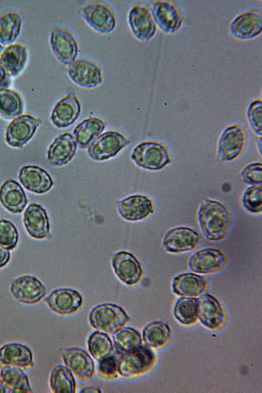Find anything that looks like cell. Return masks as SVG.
Listing matches in <instances>:
<instances>
[{
	"label": "cell",
	"mask_w": 262,
	"mask_h": 393,
	"mask_svg": "<svg viewBox=\"0 0 262 393\" xmlns=\"http://www.w3.org/2000/svg\"><path fill=\"white\" fill-rule=\"evenodd\" d=\"M198 218L202 231L210 241L224 238L231 224V215L227 207L210 199L205 200L201 205Z\"/></svg>",
	"instance_id": "obj_1"
},
{
	"label": "cell",
	"mask_w": 262,
	"mask_h": 393,
	"mask_svg": "<svg viewBox=\"0 0 262 393\" xmlns=\"http://www.w3.org/2000/svg\"><path fill=\"white\" fill-rule=\"evenodd\" d=\"M129 319L122 308L113 303H103L95 307L89 316L90 322L94 328L108 333H115Z\"/></svg>",
	"instance_id": "obj_2"
},
{
	"label": "cell",
	"mask_w": 262,
	"mask_h": 393,
	"mask_svg": "<svg viewBox=\"0 0 262 393\" xmlns=\"http://www.w3.org/2000/svg\"><path fill=\"white\" fill-rule=\"evenodd\" d=\"M157 24L165 33L177 32L184 20L183 10L176 1L157 0L149 2Z\"/></svg>",
	"instance_id": "obj_3"
},
{
	"label": "cell",
	"mask_w": 262,
	"mask_h": 393,
	"mask_svg": "<svg viewBox=\"0 0 262 393\" xmlns=\"http://www.w3.org/2000/svg\"><path fill=\"white\" fill-rule=\"evenodd\" d=\"M155 359L153 351L146 345L141 344L121 354L118 360V373L124 377L142 374L152 366Z\"/></svg>",
	"instance_id": "obj_4"
},
{
	"label": "cell",
	"mask_w": 262,
	"mask_h": 393,
	"mask_svg": "<svg viewBox=\"0 0 262 393\" xmlns=\"http://www.w3.org/2000/svg\"><path fill=\"white\" fill-rule=\"evenodd\" d=\"M130 157L136 165L150 170L161 169L170 162L166 147L153 141L138 144L133 150Z\"/></svg>",
	"instance_id": "obj_5"
},
{
	"label": "cell",
	"mask_w": 262,
	"mask_h": 393,
	"mask_svg": "<svg viewBox=\"0 0 262 393\" xmlns=\"http://www.w3.org/2000/svg\"><path fill=\"white\" fill-rule=\"evenodd\" d=\"M128 19L133 34L139 39L148 40L155 34L157 26L150 3H135L130 9Z\"/></svg>",
	"instance_id": "obj_6"
},
{
	"label": "cell",
	"mask_w": 262,
	"mask_h": 393,
	"mask_svg": "<svg viewBox=\"0 0 262 393\" xmlns=\"http://www.w3.org/2000/svg\"><path fill=\"white\" fill-rule=\"evenodd\" d=\"M81 13L87 23L99 32H110L115 27L116 17L114 10L104 1L88 2L81 8Z\"/></svg>",
	"instance_id": "obj_7"
},
{
	"label": "cell",
	"mask_w": 262,
	"mask_h": 393,
	"mask_svg": "<svg viewBox=\"0 0 262 393\" xmlns=\"http://www.w3.org/2000/svg\"><path fill=\"white\" fill-rule=\"evenodd\" d=\"M130 143L121 133L110 130L93 140L89 146L88 151L92 159L103 161L115 157Z\"/></svg>",
	"instance_id": "obj_8"
},
{
	"label": "cell",
	"mask_w": 262,
	"mask_h": 393,
	"mask_svg": "<svg viewBox=\"0 0 262 393\" xmlns=\"http://www.w3.org/2000/svg\"><path fill=\"white\" fill-rule=\"evenodd\" d=\"M41 120L29 114L19 115L8 125L5 139L11 146L20 147L29 141L34 135Z\"/></svg>",
	"instance_id": "obj_9"
},
{
	"label": "cell",
	"mask_w": 262,
	"mask_h": 393,
	"mask_svg": "<svg viewBox=\"0 0 262 393\" xmlns=\"http://www.w3.org/2000/svg\"><path fill=\"white\" fill-rule=\"evenodd\" d=\"M230 32L241 40L250 39L260 34L262 30V11L253 8L239 13L231 21Z\"/></svg>",
	"instance_id": "obj_10"
},
{
	"label": "cell",
	"mask_w": 262,
	"mask_h": 393,
	"mask_svg": "<svg viewBox=\"0 0 262 393\" xmlns=\"http://www.w3.org/2000/svg\"><path fill=\"white\" fill-rule=\"evenodd\" d=\"M68 73L75 83L84 88H94L102 81L101 69L85 58H78L70 63Z\"/></svg>",
	"instance_id": "obj_11"
},
{
	"label": "cell",
	"mask_w": 262,
	"mask_h": 393,
	"mask_svg": "<svg viewBox=\"0 0 262 393\" xmlns=\"http://www.w3.org/2000/svg\"><path fill=\"white\" fill-rule=\"evenodd\" d=\"M200 235L195 230L186 227H179L169 230L163 241L164 249L178 253L194 249L199 244Z\"/></svg>",
	"instance_id": "obj_12"
},
{
	"label": "cell",
	"mask_w": 262,
	"mask_h": 393,
	"mask_svg": "<svg viewBox=\"0 0 262 393\" xmlns=\"http://www.w3.org/2000/svg\"><path fill=\"white\" fill-rule=\"evenodd\" d=\"M50 45L55 55L64 64L73 61L77 55V43L71 32L63 27L55 26L52 30Z\"/></svg>",
	"instance_id": "obj_13"
},
{
	"label": "cell",
	"mask_w": 262,
	"mask_h": 393,
	"mask_svg": "<svg viewBox=\"0 0 262 393\" xmlns=\"http://www.w3.org/2000/svg\"><path fill=\"white\" fill-rule=\"evenodd\" d=\"M246 134L239 125H233L225 129L218 144V154L223 161H231L242 152L245 145Z\"/></svg>",
	"instance_id": "obj_14"
},
{
	"label": "cell",
	"mask_w": 262,
	"mask_h": 393,
	"mask_svg": "<svg viewBox=\"0 0 262 393\" xmlns=\"http://www.w3.org/2000/svg\"><path fill=\"white\" fill-rule=\"evenodd\" d=\"M11 292L18 301L33 304L41 300L46 294V288L36 277L26 275L14 280L11 284Z\"/></svg>",
	"instance_id": "obj_15"
},
{
	"label": "cell",
	"mask_w": 262,
	"mask_h": 393,
	"mask_svg": "<svg viewBox=\"0 0 262 393\" xmlns=\"http://www.w3.org/2000/svg\"><path fill=\"white\" fill-rule=\"evenodd\" d=\"M226 263V256L220 250L209 248L194 253L189 260L188 266L194 272L209 274L220 271Z\"/></svg>",
	"instance_id": "obj_16"
},
{
	"label": "cell",
	"mask_w": 262,
	"mask_h": 393,
	"mask_svg": "<svg viewBox=\"0 0 262 393\" xmlns=\"http://www.w3.org/2000/svg\"><path fill=\"white\" fill-rule=\"evenodd\" d=\"M44 301L54 312L60 315H69L80 308L82 297L76 290L62 288L54 290Z\"/></svg>",
	"instance_id": "obj_17"
},
{
	"label": "cell",
	"mask_w": 262,
	"mask_h": 393,
	"mask_svg": "<svg viewBox=\"0 0 262 393\" xmlns=\"http://www.w3.org/2000/svg\"><path fill=\"white\" fill-rule=\"evenodd\" d=\"M112 266L118 278L127 285L136 284L141 277V265L130 253L120 251L115 253L112 258Z\"/></svg>",
	"instance_id": "obj_18"
},
{
	"label": "cell",
	"mask_w": 262,
	"mask_h": 393,
	"mask_svg": "<svg viewBox=\"0 0 262 393\" xmlns=\"http://www.w3.org/2000/svg\"><path fill=\"white\" fill-rule=\"evenodd\" d=\"M118 212L124 219L130 221L143 220L153 212V205L147 196L134 195L117 203Z\"/></svg>",
	"instance_id": "obj_19"
},
{
	"label": "cell",
	"mask_w": 262,
	"mask_h": 393,
	"mask_svg": "<svg viewBox=\"0 0 262 393\" xmlns=\"http://www.w3.org/2000/svg\"><path fill=\"white\" fill-rule=\"evenodd\" d=\"M24 224L29 234L42 239L50 234V223L46 211L39 204L32 203L24 214Z\"/></svg>",
	"instance_id": "obj_20"
},
{
	"label": "cell",
	"mask_w": 262,
	"mask_h": 393,
	"mask_svg": "<svg viewBox=\"0 0 262 393\" xmlns=\"http://www.w3.org/2000/svg\"><path fill=\"white\" fill-rule=\"evenodd\" d=\"M198 318L210 329L219 328L224 320V313L220 302L214 297L205 294L198 298Z\"/></svg>",
	"instance_id": "obj_21"
},
{
	"label": "cell",
	"mask_w": 262,
	"mask_h": 393,
	"mask_svg": "<svg viewBox=\"0 0 262 393\" xmlns=\"http://www.w3.org/2000/svg\"><path fill=\"white\" fill-rule=\"evenodd\" d=\"M81 105L77 97L70 93L58 101L51 115L53 124L58 128L67 127L77 119Z\"/></svg>",
	"instance_id": "obj_22"
},
{
	"label": "cell",
	"mask_w": 262,
	"mask_h": 393,
	"mask_svg": "<svg viewBox=\"0 0 262 393\" xmlns=\"http://www.w3.org/2000/svg\"><path fill=\"white\" fill-rule=\"evenodd\" d=\"M18 178L26 189L38 194L47 192L53 185L49 174L35 165L23 166L20 170Z\"/></svg>",
	"instance_id": "obj_23"
},
{
	"label": "cell",
	"mask_w": 262,
	"mask_h": 393,
	"mask_svg": "<svg viewBox=\"0 0 262 393\" xmlns=\"http://www.w3.org/2000/svg\"><path fill=\"white\" fill-rule=\"evenodd\" d=\"M67 367L81 379H90L95 373L94 363L88 353L79 348H70L62 353Z\"/></svg>",
	"instance_id": "obj_24"
},
{
	"label": "cell",
	"mask_w": 262,
	"mask_h": 393,
	"mask_svg": "<svg viewBox=\"0 0 262 393\" xmlns=\"http://www.w3.org/2000/svg\"><path fill=\"white\" fill-rule=\"evenodd\" d=\"M77 144L73 136L65 133L57 137L51 144L47 153L48 162L52 165L67 164L74 156Z\"/></svg>",
	"instance_id": "obj_25"
},
{
	"label": "cell",
	"mask_w": 262,
	"mask_h": 393,
	"mask_svg": "<svg viewBox=\"0 0 262 393\" xmlns=\"http://www.w3.org/2000/svg\"><path fill=\"white\" fill-rule=\"evenodd\" d=\"M28 57L26 47L13 43L4 48L0 55V65L11 78L17 76L25 67Z\"/></svg>",
	"instance_id": "obj_26"
},
{
	"label": "cell",
	"mask_w": 262,
	"mask_h": 393,
	"mask_svg": "<svg viewBox=\"0 0 262 393\" xmlns=\"http://www.w3.org/2000/svg\"><path fill=\"white\" fill-rule=\"evenodd\" d=\"M0 363L26 368L33 365V355L30 349L18 343H10L0 348Z\"/></svg>",
	"instance_id": "obj_27"
},
{
	"label": "cell",
	"mask_w": 262,
	"mask_h": 393,
	"mask_svg": "<svg viewBox=\"0 0 262 393\" xmlns=\"http://www.w3.org/2000/svg\"><path fill=\"white\" fill-rule=\"evenodd\" d=\"M0 202L10 212L19 213L24 210L28 201L20 185L10 179L6 181L0 188Z\"/></svg>",
	"instance_id": "obj_28"
},
{
	"label": "cell",
	"mask_w": 262,
	"mask_h": 393,
	"mask_svg": "<svg viewBox=\"0 0 262 393\" xmlns=\"http://www.w3.org/2000/svg\"><path fill=\"white\" fill-rule=\"evenodd\" d=\"M207 281L202 276L191 273L181 274L172 281L173 292L179 296L193 297L202 294L206 289Z\"/></svg>",
	"instance_id": "obj_29"
},
{
	"label": "cell",
	"mask_w": 262,
	"mask_h": 393,
	"mask_svg": "<svg viewBox=\"0 0 262 393\" xmlns=\"http://www.w3.org/2000/svg\"><path fill=\"white\" fill-rule=\"evenodd\" d=\"M23 20V14L15 10H7L0 15V43L2 46L15 42L20 34Z\"/></svg>",
	"instance_id": "obj_30"
},
{
	"label": "cell",
	"mask_w": 262,
	"mask_h": 393,
	"mask_svg": "<svg viewBox=\"0 0 262 393\" xmlns=\"http://www.w3.org/2000/svg\"><path fill=\"white\" fill-rule=\"evenodd\" d=\"M105 128L103 121L97 117L86 119L79 123L74 130L77 145L87 147Z\"/></svg>",
	"instance_id": "obj_31"
},
{
	"label": "cell",
	"mask_w": 262,
	"mask_h": 393,
	"mask_svg": "<svg viewBox=\"0 0 262 393\" xmlns=\"http://www.w3.org/2000/svg\"><path fill=\"white\" fill-rule=\"evenodd\" d=\"M0 378L11 393L33 391L28 376L20 367L4 366L1 370Z\"/></svg>",
	"instance_id": "obj_32"
},
{
	"label": "cell",
	"mask_w": 262,
	"mask_h": 393,
	"mask_svg": "<svg viewBox=\"0 0 262 393\" xmlns=\"http://www.w3.org/2000/svg\"><path fill=\"white\" fill-rule=\"evenodd\" d=\"M24 102L20 94L9 89L0 90V115L10 119L21 115Z\"/></svg>",
	"instance_id": "obj_33"
},
{
	"label": "cell",
	"mask_w": 262,
	"mask_h": 393,
	"mask_svg": "<svg viewBox=\"0 0 262 393\" xmlns=\"http://www.w3.org/2000/svg\"><path fill=\"white\" fill-rule=\"evenodd\" d=\"M50 385L54 392L64 393L75 392L76 383L72 372L63 365H57L52 370L50 378Z\"/></svg>",
	"instance_id": "obj_34"
},
{
	"label": "cell",
	"mask_w": 262,
	"mask_h": 393,
	"mask_svg": "<svg viewBox=\"0 0 262 393\" xmlns=\"http://www.w3.org/2000/svg\"><path fill=\"white\" fill-rule=\"evenodd\" d=\"M171 331L169 326L162 321H154L147 324L143 329V341L148 347L157 348L165 344L170 339Z\"/></svg>",
	"instance_id": "obj_35"
},
{
	"label": "cell",
	"mask_w": 262,
	"mask_h": 393,
	"mask_svg": "<svg viewBox=\"0 0 262 393\" xmlns=\"http://www.w3.org/2000/svg\"><path fill=\"white\" fill-rule=\"evenodd\" d=\"M88 345L89 352L98 362L114 354L111 339L106 334L100 331H95L90 336Z\"/></svg>",
	"instance_id": "obj_36"
},
{
	"label": "cell",
	"mask_w": 262,
	"mask_h": 393,
	"mask_svg": "<svg viewBox=\"0 0 262 393\" xmlns=\"http://www.w3.org/2000/svg\"><path fill=\"white\" fill-rule=\"evenodd\" d=\"M113 342L117 352L119 354L130 351L142 344L140 333L131 327L122 328L115 333Z\"/></svg>",
	"instance_id": "obj_37"
},
{
	"label": "cell",
	"mask_w": 262,
	"mask_h": 393,
	"mask_svg": "<svg viewBox=\"0 0 262 393\" xmlns=\"http://www.w3.org/2000/svg\"><path fill=\"white\" fill-rule=\"evenodd\" d=\"M198 298L183 297L176 302L173 314L180 323L190 325L196 322L198 318Z\"/></svg>",
	"instance_id": "obj_38"
},
{
	"label": "cell",
	"mask_w": 262,
	"mask_h": 393,
	"mask_svg": "<svg viewBox=\"0 0 262 393\" xmlns=\"http://www.w3.org/2000/svg\"><path fill=\"white\" fill-rule=\"evenodd\" d=\"M242 203L244 208L248 211L257 213L262 210L261 185H252L245 191Z\"/></svg>",
	"instance_id": "obj_39"
},
{
	"label": "cell",
	"mask_w": 262,
	"mask_h": 393,
	"mask_svg": "<svg viewBox=\"0 0 262 393\" xmlns=\"http://www.w3.org/2000/svg\"><path fill=\"white\" fill-rule=\"evenodd\" d=\"M18 233L16 228L11 222L0 220V246L11 250L17 246Z\"/></svg>",
	"instance_id": "obj_40"
},
{
	"label": "cell",
	"mask_w": 262,
	"mask_h": 393,
	"mask_svg": "<svg viewBox=\"0 0 262 393\" xmlns=\"http://www.w3.org/2000/svg\"><path fill=\"white\" fill-rule=\"evenodd\" d=\"M247 116L253 130L259 136L262 134V101L258 99L249 105Z\"/></svg>",
	"instance_id": "obj_41"
},
{
	"label": "cell",
	"mask_w": 262,
	"mask_h": 393,
	"mask_svg": "<svg viewBox=\"0 0 262 393\" xmlns=\"http://www.w3.org/2000/svg\"><path fill=\"white\" fill-rule=\"evenodd\" d=\"M241 175L243 181L246 183L253 185L261 184V163H252L247 165L243 169Z\"/></svg>",
	"instance_id": "obj_42"
},
{
	"label": "cell",
	"mask_w": 262,
	"mask_h": 393,
	"mask_svg": "<svg viewBox=\"0 0 262 393\" xmlns=\"http://www.w3.org/2000/svg\"><path fill=\"white\" fill-rule=\"evenodd\" d=\"M118 360L116 356L113 354L99 362L98 366L99 373L101 375L108 378L116 377L118 373Z\"/></svg>",
	"instance_id": "obj_43"
},
{
	"label": "cell",
	"mask_w": 262,
	"mask_h": 393,
	"mask_svg": "<svg viewBox=\"0 0 262 393\" xmlns=\"http://www.w3.org/2000/svg\"><path fill=\"white\" fill-rule=\"evenodd\" d=\"M11 78L0 65V90L8 89L11 84Z\"/></svg>",
	"instance_id": "obj_44"
},
{
	"label": "cell",
	"mask_w": 262,
	"mask_h": 393,
	"mask_svg": "<svg viewBox=\"0 0 262 393\" xmlns=\"http://www.w3.org/2000/svg\"><path fill=\"white\" fill-rule=\"evenodd\" d=\"M10 259V253L8 250L0 246V268L5 266Z\"/></svg>",
	"instance_id": "obj_45"
},
{
	"label": "cell",
	"mask_w": 262,
	"mask_h": 393,
	"mask_svg": "<svg viewBox=\"0 0 262 393\" xmlns=\"http://www.w3.org/2000/svg\"><path fill=\"white\" fill-rule=\"evenodd\" d=\"M80 392H100L101 390L97 388L94 387H87L81 389Z\"/></svg>",
	"instance_id": "obj_46"
},
{
	"label": "cell",
	"mask_w": 262,
	"mask_h": 393,
	"mask_svg": "<svg viewBox=\"0 0 262 393\" xmlns=\"http://www.w3.org/2000/svg\"><path fill=\"white\" fill-rule=\"evenodd\" d=\"M0 393H11L10 389L0 378Z\"/></svg>",
	"instance_id": "obj_47"
},
{
	"label": "cell",
	"mask_w": 262,
	"mask_h": 393,
	"mask_svg": "<svg viewBox=\"0 0 262 393\" xmlns=\"http://www.w3.org/2000/svg\"><path fill=\"white\" fill-rule=\"evenodd\" d=\"M4 46L0 43V55L2 53L3 51L4 50Z\"/></svg>",
	"instance_id": "obj_48"
}]
</instances>
